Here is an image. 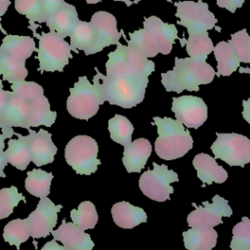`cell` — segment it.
Instances as JSON below:
<instances>
[{
    "mask_svg": "<svg viewBox=\"0 0 250 250\" xmlns=\"http://www.w3.org/2000/svg\"><path fill=\"white\" fill-rule=\"evenodd\" d=\"M97 73L93 78L102 101L123 108H131L143 102L148 78L107 76L95 68Z\"/></svg>",
    "mask_w": 250,
    "mask_h": 250,
    "instance_id": "obj_1",
    "label": "cell"
},
{
    "mask_svg": "<svg viewBox=\"0 0 250 250\" xmlns=\"http://www.w3.org/2000/svg\"><path fill=\"white\" fill-rule=\"evenodd\" d=\"M216 72L205 62L195 61L191 58H175L172 70L161 73V83L167 92L182 93L184 90H199V85L209 84L213 81Z\"/></svg>",
    "mask_w": 250,
    "mask_h": 250,
    "instance_id": "obj_2",
    "label": "cell"
},
{
    "mask_svg": "<svg viewBox=\"0 0 250 250\" xmlns=\"http://www.w3.org/2000/svg\"><path fill=\"white\" fill-rule=\"evenodd\" d=\"M36 51L35 42L30 36L6 34L0 46V75L13 84L23 81L28 71L25 61Z\"/></svg>",
    "mask_w": 250,
    "mask_h": 250,
    "instance_id": "obj_3",
    "label": "cell"
},
{
    "mask_svg": "<svg viewBox=\"0 0 250 250\" xmlns=\"http://www.w3.org/2000/svg\"><path fill=\"white\" fill-rule=\"evenodd\" d=\"M158 137L154 142V150L163 160H174L187 154L192 148L193 140L184 125L170 117H153Z\"/></svg>",
    "mask_w": 250,
    "mask_h": 250,
    "instance_id": "obj_4",
    "label": "cell"
},
{
    "mask_svg": "<svg viewBox=\"0 0 250 250\" xmlns=\"http://www.w3.org/2000/svg\"><path fill=\"white\" fill-rule=\"evenodd\" d=\"M154 68V62L147 60L145 55L119 43L116 50L108 54V60L105 63V75L148 78Z\"/></svg>",
    "mask_w": 250,
    "mask_h": 250,
    "instance_id": "obj_5",
    "label": "cell"
},
{
    "mask_svg": "<svg viewBox=\"0 0 250 250\" xmlns=\"http://www.w3.org/2000/svg\"><path fill=\"white\" fill-rule=\"evenodd\" d=\"M38 38V49H36L39 61L38 70L44 71H62L68 63L71 56L70 45L60 34L54 31L42 32L40 35L33 32Z\"/></svg>",
    "mask_w": 250,
    "mask_h": 250,
    "instance_id": "obj_6",
    "label": "cell"
},
{
    "mask_svg": "<svg viewBox=\"0 0 250 250\" xmlns=\"http://www.w3.org/2000/svg\"><path fill=\"white\" fill-rule=\"evenodd\" d=\"M99 146L89 136L78 135L72 138L64 148L67 164L80 175H91L97 171L101 161L98 159Z\"/></svg>",
    "mask_w": 250,
    "mask_h": 250,
    "instance_id": "obj_7",
    "label": "cell"
},
{
    "mask_svg": "<svg viewBox=\"0 0 250 250\" xmlns=\"http://www.w3.org/2000/svg\"><path fill=\"white\" fill-rule=\"evenodd\" d=\"M69 93L66 109L71 116L78 119L89 120L104 104L97 87L91 84L86 76L79 77L74 86L69 89Z\"/></svg>",
    "mask_w": 250,
    "mask_h": 250,
    "instance_id": "obj_8",
    "label": "cell"
},
{
    "mask_svg": "<svg viewBox=\"0 0 250 250\" xmlns=\"http://www.w3.org/2000/svg\"><path fill=\"white\" fill-rule=\"evenodd\" d=\"M217 140L211 146L215 159L220 158L229 166L244 167L250 162V140L236 133H216Z\"/></svg>",
    "mask_w": 250,
    "mask_h": 250,
    "instance_id": "obj_9",
    "label": "cell"
},
{
    "mask_svg": "<svg viewBox=\"0 0 250 250\" xmlns=\"http://www.w3.org/2000/svg\"><path fill=\"white\" fill-rule=\"evenodd\" d=\"M153 169L146 170L139 180V187L142 192L148 198L164 202L170 199V194L174 192L171 183L178 182V174L168 169L165 164L158 165L153 162Z\"/></svg>",
    "mask_w": 250,
    "mask_h": 250,
    "instance_id": "obj_10",
    "label": "cell"
},
{
    "mask_svg": "<svg viewBox=\"0 0 250 250\" xmlns=\"http://www.w3.org/2000/svg\"><path fill=\"white\" fill-rule=\"evenodd\" d=\"M177 8L176 17L179 18L178 24L187 27L188 34L203 32L212 29L218 22L214 14L209 11L208 4L202 0L180 1L174 4Z\"/></svg>",
    "mask_w": 250,
    "mask_h": 250,
    "instance_id": "obj_11",
    "label": "cell"
},
{
    "mask_svg": "<svg viewBox=\"0 0 250 250\" xmlns=\"http://www.w3.org/2000/svg\"><path fill=\"white\" fill-rule=\"evenodd\" d=\"M232 210L227 199L216 194L213 202H202V206H198L190 212L187 218L188 225L190 228H214L223 224V217H230Z\"/></svg>",
    "mask_w": 250,
    "mask_h": 250,
    "instance_id": "obj_12",
    "label": "cell"
},
{
    "mask_svg": "<svg viewBox=\"0 0 250 250\" xmlns=\"http://www.w3.org/2000/svg\"><path fill=\"white\" fill-rule=\"evenodd\" d=\"M172 111L176 119L187 128L198 129L208 117V108L204 101L195 96L185 95L173 98Z\"/></svg>",
    "mask_w": 250,
    "mask_h": 250,
    "instance_id": "obj_13",
    "label": "cell"
},
{
    "mask_svg": "<svg viewBox=\"0 0 250 250\" xmlns=\"http://www.w3.org/2000/svg\"><path fill=\"white\" fill-rule=\"evenodd\" d=\"M62 208L61 204L55 205L47 196L41 198L36 209L26 218L30 236L32 238L47 237L54 229L58 221V213Z\"/></svg>",
    "mask_w": 250,
    "mask_h": 250,
    "instance_id": "obj_14",
    "label": "cell"
},
{
    "mask_svg": "<svg viewBox=\"0 0 250 250\" xmlns=\"http://www.w3.org/2000/svg\"><path fill=\"white\" fill-rule=\"evenodd\" d=\"M28 132L25 139L31 161L37 167L52 163L58 151L52 141V135L44 129H39L38 132L28 129Z\"/></svg>",
    "mask_w": 250,
    "mask_h": 250,
    "instance_id": "obj_15",
    "label": "cell"
},
{
    "mask_svg": "<svg viewBox=\"0 0 250 250\" xmlns=\"http://www.w3.org/2000/svg\"><path fill=\"white\" fill-rule=\"evenodd\" d=\"M92 24L96 35V53L101 52L104 48L110 45L119 44L122 32L117 29L115 17L105 11H98L91 18Z\"/></svg>",
    "mask_w": 250,
    "mask_h": 250,
    "instance_id": "obj_16",
    "label": "cell"
},
{
    "mask_svg": "<svg viewBox=\"0 0 250 250\" xmlns=\"http://www.w3.org/2000/svg\"><path fill=\"white\" fill-rule=\"evenodd\" d=\"M51 233L67 250H93L95 246L90 234L86 233L73 223H67L64 219L61 226L56 230L53 229Z\"/></svg>",
    "mask_w": 250,
    "mask_h": 250,
    "instance_id": "obj_17",
    "label": "cell"
},
{
    "mask_svg": "<svg viewBox=\"0 0 250 250\" xmlns=\"http://www.w3.org/2000/svg\"><path fill=\"white\" fill-rule=\"evenodd\" d=\"M144 28L150 31L156 41L159 53L163 55H168L172 50L175 39H180L175 24L165 23L155 16L145 19Z\"/></svg>",
    "mask_w": 250,
    "mask_h": 250,
    "instance_id": "obj_18",
    "label": "cell"
},
{
    "mask_svg": "<svg viewBox=\"0 0 250 250\" xmlns=\"http://www.w3.org/2000/svg\"><path fill=\"white\" fill-rule=\"evenodd\" d=\"M151 153V144L147 139L140 138L124 146L122 157L127 172H141Z\"/></svg>",
    "mask_w": 250,
    "mask_h": 250,
    "instance_id": "obj_19",
    "label": "cell"
},
{
    "mask_svg": "<svg viewBox=\"0 0 250 250\" xmlns=\"http://www.w3.org/2000/svg\"><path fill=\"white\" fill-rule=\"evenodd\" d=\"M79 21L75 7L63 2L45 23L49 27L50 31L57 32L62 37L65 38L70 35Z\"/></svg>",
    "mask_w": 250,
    "mask_h": 250,
    "instance_id": "obj_20",
    "label": "cell"
},
{
    "mask_svg": "<svg viewBox=\"0 0 250 250\" xmlns=\"http://www.w3.org/2000/svg\"><path fill=\"white\" fill-rule=\"evenodd\" d=\"M192 165L197 171V177L203 183L212 185V183L222 184L228 179L226 169L216 162V159L206 153H198L192 160Z\"/></svg>",
    "mask_w": 250,
    "mask_h": 250,
    "instance_id": "obj_21",
    "label": "cell"
},
{
    "mask_svg": "<svg viewBox=\"0 0 250 250\" xmlns=\"http://www.w3.org/2000/svg\"><path fill=\"white\" fill-rule=\"evenodd\" d=\"M111 215L113 222L123 229H133L147 220L146 213L141 207L134 206L126 201L113 204Z\"/></svg>",
    "mask_w": 250,
    "mask_h": 250,
    "instance_id": "obj_22",
    "label": "cell"
},
{
    "mask_svg": "<svg viewBox=\"0 0 250 250\" xmlns=\"http://www.w3.org/2000/svg\"><path fill=\"white\" fill-rule=\"evenodd\" d=\"M69 36L72 51L78 53L82 50L86 56L96 54V35L90 22L79 21Z\"/></svg>",
    "mask_w": 250,
    "mask_h": 250,
    "instance_id": "obj_23",
    "label": "cell"
},
{
    "mask_svg": "<svg viewBox=\"0 0 250 250\" xmlns=\"http://www.w3.org/2000/svg\"><path fill=\"white\" fill-rule=\"evenodd\" d=\"M218 233L213 228H190L183 232L188 250H211L217 244Z\"/></svg>",
    "mask_w": 250,
    "mask_h": 250,
    "instance_id": "obj_24",
    "label": "cell"
},
{
    "mask_svg": "<svg viewBox=\"0 0 250 250\" xmlns=\"http://www.w3.org/2000/svg\"><path fill=\"white\" fill-rule=\"evenodd\" d=\"M19 138L11 139L8 142V148L5 151L7 162L16 167L19 170H25L28 166L30 159V154L27 148L25 136L21 134L15 133Z\"/></svg>",
    "mask_w": 250,
    "mask_h": 250,
    "instance_id": "obj_25",
    "label": "cell"
},
{
    "mask_svg": "<svg viewBox=\"0 0 250 250\" xmlns=\"http://www.w3.org/2000/svg\"><path fill=\"white\" fill-rule=\"evenodd\" d=\"M214 55L217 61V76H229L235 71L240 64L235 53L229 44V42H219L214 47Z\"/></svg>",
    "mask_w": 250,
    "mask_h": 250,
    "instance_id": "obj_26",
    "label": "cell"
},
{
    "mask_svg": "<svg viewBox=\"0 0 250 250\" xmlns=\"http://www.w3.org/2000/svg\"><path fill=\"white\" fill-rule=\"evenodd\" d=\"M214 47L207 31L189 33L188 40H186L187 53L189 58L195 61L205 62L213 52Z\"/></svg>",
    "mask_w": 250,
    "mask_h": 250,
    "instance_id": "obj_27",
    "label": "cell"
},
{
    "mask_svg": "<svg viewBox=\"0 0 250 250\" xmlns=\"http://www.w3.org/2000/svg\"><path fill=\"white\" fill-rule=\"evenodd\" d=\"M26 176L24 187L30 194L39 198L48 196L51 182L54 178L52 173H48L40 168H35L28 171Z\"/></svg>",
    "mask_w": 250,
    "mask_h": 250,
    "instance_id": "obj_28",
    "label": "cell"
},
{
    "mask_svg": "<svg viewBox=\"0 0 250 250\" xmlns=\"http://www.w3.org/2000/svg\"><path fill=\"white\" fill-rule=\"evenodd\" d=\"M30 104V127L44 125L50 127L56 121L57 112L50 109L48 99L43 95Z\"/></svg>",
    "mask_w": 250,
    "mask_h": 250,
    "instance_id": "obj_29",
    "label": "cell"
},
{
    "mask_svg": "<svg viewBox=\"0 0 250 250\" xmlns=\"http://www.w3.org/2000/svg\"><path fill=\"white\" fill-rule=\"evenodd\" d=\"M129 36L130 40H127V46L139 51L146 58H153L159 53L155 39L150 31L146 28H142L131 32L129 33Z\"/></svg>",
    "mask_w": 250,
    "mask_h": 250,
    "instance_id": "obj_30",
    "label": "cell"
},
{
    "mask_svg": "<svg viewBox=\"0 0 250 250\" xmlns=\"http://www.w3.org/2000/svg\"><path fill=\"white\" fill-rule=\"evenodd\" d=\"M108 131L113 142L126 146L132 142L134 126L126 116L115 114L108 120Z\"/></svg>",
    "mask_w": 250,
    "mask_h": 250,
    "instance_id": "obj_31",
    "label": "cell"
},
{
    "mask_svg": "<svg viewBox=\"0 0 250 250\" xmlns=\"http://www.w3.org/2000/svg\"><path fill=\"white\" fill-rule=\"evenodd\" d=\"M72 223L82 230L94 229L98 223V213L95 205L91 201H83L78 205L77 209L70 211Z\"/></svg>",
    "mask_w": 250,
    "mask_h": 250,
    "instance_id": "obj_32",
    "label": "cell"
},
{
    "mask_svg": "<svg viewBox=\"0 0 250 250\" xmlns=\"http://www.w3.org/2000/svg\"><path fill=\"white\" fill-rule=\"evenodd\" d=\"M30 236L26 219H15L10 221L3 231V238L10 245H15L18 250L22 242H25Z\"/></svg>",
    "mask_w": 250,
    "mask_h": 250,
    "instance_id": "obj_33",
    "label": "cell"
},
{
    "mask_svg": "<svg viewBox=\"0 0 250 250\" xmlns=\"http://www.w3.org/2000/svg\"><path fill=\"white\" fill-rule=\"evenodd\" d=\"M15 9L18 13L25 16L29 21V28L36 32L34 22L43 23L45 18L39 0H15Z\"/></svg>",
    "mask_w": 250,
    "mask_h": 250,
    "instance_id": "obj_34",
    "label": "cell"
},
{
    "mask_svg": "<svg viewBox=\"0 0 250 250\" xmlns=\"http://www.w3.org/2000/svg\"><path fill=\"white\" fill-rule=\"evenodd\" d=\"M26 203L25 197L18 191L15 186L0 189V220L9 217L20 201Z\"/></svg>",
    "mask_w": 250,
    "mask_h": 250,
    "instance_id": "obj_35",
    "label": "cell"
},
{
    "mask_svg": "<svg viewBox=\"0 0 250 250\" xmlns=\"http://www.w3.org/2000/svg\"><path fill=\"white\" fill-rule=\"evenodd\" d=\"M229 44L240 62L250 63V36L245 28L232 33Z\"/></svg>",
    "mask_w": 250,
    "mask_h": 250,
    "instance_id": "obj_36",
    "label": "cell"
},
{
    "mask_svg": "<svg viewBox=\"0 0 250 250\" xmlns=\"http://www.w3.org/2000/svg\"><path fill=\"white\" fill-rule=\"evenodd\" d=\"M231 250H250V219L242 217L241 222L232 229Z\"/></svg>",
    "mask_w": 250,
    "mask_h": 250,
    "instance_id": "obj_37",
    "label": "cell"
},
{
    "mask_svg": "<svg viewBox=\"0 0 250 250\" xmlns=\"http://www.w3.org/2000/svg\"><path fill=\"white\" fill-rule=\"evenodd\" d=\"M11 88L16 95L20 96L21 98H22L28 103L44 95V90L42 86L33 81L23 80V81L16 82L11 85Z\"/></svg>",
    "mask_w": 250,
    "mask_h": 250,
    "instance_id": "obj_38",
    "label": "cell"
},
{
    "mask_svg": "<svg viewBox=\"0 0 250 250\" xmlns=\"http://www.w3.org/2000/svg\"><path fill=\"white\" fill-rule=\"evenodd\" d=\"M42 6L45 22L62 6L64 0H39Z\"/></svg>",
    "mask_w": 250,
    "mask_h": 250,
    "instance_id": "obj_39",
    "label": "cell"
},
{
    "mask_svg": "<svg viewBox=\"0 0 250 250\" xmlns=\"http://www.w3.org/2000/svg\"><path fill=\"white\" fill-rule=\"evenodd\" d=\"M244 0H217V5L221 8H225L231 13H234L236 9L242 7Z\"/></svg>",
    "mask_w": 250,
    "mask_h": 250,
    "instance_id": "obj_40",
    "label": "cell"
},
{
    "mask_svg": "<svg viewBox=\"0 0 250 250\" xmlns=\"http://www.w3.org/2000/svg\"><path fill=\"white\" fill-rule=\"evenodd\" d=\"M5 139H8L7 136L4 135L3 133L0 134V178H5L6 177V174L4 173V168L8 164L7 159H6V155H5V151L3 150L4 146H5V144H4Z\"/></svg>",
    "mask_w": 250,
    "mask_h": 250,
    "instance_id": "obj_41",
    "label": "cell"
},
{
    "mask_svg": "<svg viewBox=\"0 0 250 250\" xmlns=\"http://www.w3.org/2000/svg\"><path fill=\"white\" fill-rule=\"evenodd\" d=\"M11 95L10 91H5L3 90V84H2V80H0V114L9 99Z\"/></svg>",
    "mask_w": 250,
    "mask_h": 250,
    "instance_id": "obj_42",
    "label": "cell"
},
{
    "mask_svg": "<svg viewBox=\"0 0 250 250\" xmlns=\"http://www.w3.org/2000/svg\"><path fill=\"white\" fill-rule=\"evenodd\" d=\"M41 250H67L64 246H62L57 243V240L54 238L50 241H48L42 248Z\"/></svg>",
    "mask_w": 250,
    "mask_h": 250,
    "instance_id": "obj_43",
    "label": "cell"
},
{
    "mask_svg": "<svg viewBox=\"0 0 250 250\" xmlns=\"http://www.w3.org/2000/svg\"><path fill=\"white\" fill-rule=\"evenodd\" d=\"M11 5V1L10 0H0V29L3 33L6 34V31L4 30V28L2 27V24H1V18L2 16H4V14L6 13V11L8 10L9 6Z\"/></svg>",
    "mask_w": 250,
    "mask_h": 250,
    "instance_id": "obj_44",
    "label": "cell"
},
{
    "mask_svg": "<svg viewBox=\"0 0 250 250\" xmlns=\"http://www.w3.org/2000/svg\"><path fill=\"white\" fill-rule=\"evenodd\" d=\"M242 105H243L242 116L250 124V99L242 101Z\"/></svg>",
    "mask_w": 250,
    "mask_h": 250,
    "instance_id": "obj_45",
    "label": "cell"
},
{
    "mask_svg": "<svg viewBox=\"0 0 250 250\" xmlns=\"http://www.w3.org/2000/svg\"><path fill=\"white\" fill-rule=\"evenodd\" d=\"M113 1H122V2L126 3V5H127V6H130V5H132V4H133L132 0H113Z\"/></svg>",
    "mask_w": 250,
    "mask_h": 250,
    "instance_id": "obj_46",
    "label": "cell"
},
{
    "mask_svg": "<svg viewBox=\"0 0 250 250\" xmlns=\"http://www.w3.org/2000/svg\"><path fill=\"white\" fill-rule=\"evenodd\" d=\"M99 2H101V0H86L87 4H96Z\"/></svg>",
    "mask_w": 250,
    "mask_h": 250,
    "instance_id": "obj_47",
    "label": "cell"
},
{
    "mask_svg": "<svg viewBox=\"0 0 250 250\" xmlns=\"http://www.w3.org/2000/svg\"><path fill=\"white\" fill-rule=\"evenodd\" d=\"M168 1H171V0H168Z\"/></svg>",
    "mask_w": 250,
    "mask_h": 250,
    "instance_id": "obj_48",
    "label": "cell"
}]
</instances>
